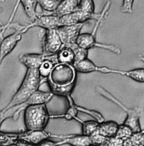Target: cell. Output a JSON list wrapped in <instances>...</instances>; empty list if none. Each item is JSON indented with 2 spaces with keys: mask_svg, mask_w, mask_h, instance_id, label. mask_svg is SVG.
<instances>
[{
  "mask_svg": "<svg viewBox=\"0 0 144 146\" xmlns=\"http://www.w3.org/2000/svg\"><path fill=\"white\" fill-rule=\"evenodd\" d=\"M46 80L41 77L38 69H28L20 87L10 102L2 111H7L24 103Z\"/></svg>",
  "mask_w": 144,
  "mask_h": 146,
  "instance_id": "6da1fadb",
  "label": "cell"
},
{
  "mask_svg": "<svg viewBox=\"0 0 144 146\" xmlns=\"http://www.w3.org/2000/svg\"><path fill=\"white\" fill-rule=\"evenodd\" d=\"M24 110V124L27 130H44L50 118L46 104L28 106Z\"/></svg>",
  "mask_w": 144,
  "mask_h": 146,
  "instance_id": "7a4b0ae2",
  "label": "cell"
},
{
  "mask_svg": "<svg viewBox=\"0 0 144 146\" xmlns=\"http://www.w3.org/2000/svg\"><path fill=\"white\" fill-rule=\"evenodd\" d=\"M75 70L72 66L58 63L54 66L47 78L49 87H63L75 84Z\"/></svg>",
  "mask_w": 144,
  "mask_h": 146,
  "instance_id": "3957f363",
  "label": "cell"
},
{
  "mask_svg": "<svg viewBox=\"0 0 144 146\" xmlns=\"http://www.w3.org/2000/svg\"><path fill=\"white\" fill-rule=\"evenodd\" d=\"M42 54L45 57L56 54L63 46L56 29L41 31Z\"/></svg>",
  "mask_w": 144,
  "mask_h": 146,
  "instance_id": "277c9868",
  "label": "cell"
},
{
  "mask_svg": "<svg viewBox=\"0 0 144 146\" xmlns=\"http://www.w3.org/2000/svg\"><path fill=\"white\" fill-rule=\"evenodd\" d=\"M86 23L71 26H62L56 29L63 46L70 47L76 43L80 31Z\"/></svg>",
  "mask_w": 144,
  "mask_h": 146,
  "instance_id": "5b68a950",
  "label": "cell"
},
{
  "mask_svg": "<svg viewBox=\"0 0 144 146\" xmlns=\"http://www.w3.org/2000/svg\"><path fill=\"white\" fill-rule=\"evenodd\" d=\"M104 13V12H103L101 14L91 15L77 10L73 13L60 18L59 21L58 27L62 26H71L85 23L91 19L100 20L103 18Z\"/></svg>",
  "mask_w": 144,
  "mask_h": 146,
  "instance_id": "8992f818",
  "label": "cell"
},
{
  "mask_svg": "<svg viewBox=\"0 0 144 146\" xmlns=\"http://www.w3.org/2000/svg\"><path fill=\"white\" fill-rule=\"evenodd\" d=\"M59 19L54 15L39 16L30 23L23 25L22 34L27 32L29 29L35 27H40L45 30L57 29L59 26Z\"/></svg>",
  "mask_w": 144,
  "mask_h": 146,
  "instance_id": "52a82bcc",
  "label": "cell"
},
{
  "mask_svg": "<svg viewBox=\"0 0 144 146\" xmlns=\"http://www.w3.org/2000/svg\"><path fill=\"white\" fill-rule=\"evenodd\" d=\"M22 35L19 31H15L14 33L4 38L0 44V61L1 64L5 57L12 52L18 42L21 40Z\"/></svg>",
  "mask_w": 144,
  "mask_h": 146,
  "instance_id": "ba28073f",
  "label": "cell"
},
{
  "mask_svg": "<svg viewBox=\"0 0 144 146\" xmlns=\"http://www.w3.org/2000/svg\"><path fill=\"white\" fill-rule=\"evenodd\" d=\"M52 136L43 131H29L18 132V141H22L37 145L44 140Z\"/></svg>",
  "mask_w": 144,
  "mask_h": 146,
  "instance_id": "9c48e42d",
  "label": "cell"
},
{
  "mask_svg": "<svg viewBox=\"0 0 144 146\" xmlns=\"http://www.w3.org/2000/svg\"><path fill=\"white\" fill-rule=\"evenodd\" d=\"M46 57L42 54H20L19 60L28 69H39Z\"/></svg>",
  "mask_w": 144,
  "mask_h": 146,
  "instance_id": "30bf717a",
  "label": "cell"
},
{
  "mask_svg": "<svg viewBox=\"0 0 144 146\" xmlns=\"http://www.w3.org/2000/svg\"><path fill=\"white\" fill-rule=\"evenodd\" d=\"M79 2L77 0H65L60 1L54 13L60 18L73 13L78 10Z\"/></svg>",
  "mask_w": 144,
  "mask_h": 146,
  "instance_id": "8fae6325",
  "label": "cell"
},
{
  "mask_svg": "<svg viewBox=\"0 0 144 146\" xmlns=\"http://www.w3.org/2000/svg\"><path fill=\"white\" fill-rule=\"evenodd\" d=\"M53 95L51 92H46L38 90L23 104L26 107L32 105L46 104L51 100Z\"/></svg>",
  "mask_w": 144,
  "mask_h": 146,
  "instance_id": "7c38bea8",
  "label": "cell"
},
{
  "mask_svg": "<svg viewBox=\"0 0 144 146\" xmlns=\"http://www.w3.org/2000/svg\"><path fill=\"white\" fill-rule=\"evenodd\" d=\"M119 125L115 121L103 122L99 124L97 132L106 138L116 136Z\"/></svg>",
  "mask_w": 144,
  "mask_h": 146,
  "instance_id": "4fadbf2b",
  "label": "cell"
},
{
  "mask_svg": "<svg viewBox=\"0 0 144 146\" xmlns=\"http://www.w3.org/2000/svg\"><path fill=\"white\" fill-rule=\"evenodd\" d=\"M65 143L70 144L71 146H92L90 137L83 135H72L57 142L58 146Z\"/></svg>",
  "mask_w": 144,
  "mask_h": 146,
  "instance_id": "5bb4252c",
  "label": "cell"
},
{
  "mask_svg": "<svg viewBox=\"0 0 144 146\" xmlns=\"http://www.w3.org/2000/svg\"><path fill=\"white\" fill-rule=\"evenodd\" d=\"M56 55L58 63H65L73 66L75 61V54L70 47L63 45Z\"/></svg>",
  "mask_w": 144,
  "mask_h": 146,
  "instance_id": "9a60e30c",
  "label": "cell"
},
{
  "mask_svg": "<svg viewBox=\"0 0 144 146\" xmlns=\"http://www.w3.org/2000/svg\"><path fill=\"white\" fill-rule=\"evenodd\" d=\"M37 1L42 9L41 14L38 17L53 15L60 2L57 0H40Z\"/></svg>",
  "mask_w": 144,
  "mask_h": 146,
  "instance_id": "2e32d148",
  "label": "cell"
},
{
  "mask_svg": "<svg viewBox=\"0 0 144 146\" xmlns=\"http://www.w3.org/2000/svg\"><path fill=\"white\" fill-rule=\"evenodd\" d=\"M96 42L94 36L92 34L84 33L79 35L75 43L81 48L88 50L95 47Z\"/></svg>",
  "mask_w": 144,
  "mask_h": 146,
  "instance_id": "e0dca14e",
  "label": "cell"
},
{
  "mask_svg": "<svg viewBox=\"0 0 144 146\" xmlns=\"http://www.w3.org/2000/svg\"><path fill=\"white\" fill-rule=\"evenodd\" d=\"M75 70L81 73H89L94 71H98V67L87 58L83 59L73 66Z\"/></svg>",
  "mask_w": 144,
  "mask_h": 146,
  "instance_id": "ac0fdd59",
  "label": "cell"
},
{
  "mask_svg": "<svg viewBox=\"0 0 144 146\" xmlns=\"http://www.w3.org/2000/svg\"><path fill=\"white\" fill-rule=\"evenodd\" d=\"M20 3L23 6L24 11L28 17L32 21L35 20L37 18V1H20Z\"/></svg>",
  "mask_w": 144,
  "mask_h": 146,
  "instance_id": "d6986e66",
  "label": "cell"
},
{
  "mask_svg": "<svg viewBox=\"0 0 144 146\" xmlns=\"http://www.w3.org/2000/svg\"><path fill=\"white\" fill-rule=\"evenodd\" d=\"M124 124L127 125L132 129L133 133L141 131L139 122V116L136 111H129Z\"/></svg>",
  "mask_w": 144,
  "mask_h": 146,
  "instance_id": "ffe728a7",
  "label": "cell"
},
{
  "mask_svg": "<svg viewBox=\"0 0 144 146\" xmlns=\"http://www.w3.org/2000/svg\"><path fill=\"white\" fill-rule=\"evenodd\" d=\"M18 141V133L1 132L0 131V146L15 144Z\"/></svg>",
  "mask_w": 144,
  "mask_h": 146,
  "instance_id": "44dd1931",
  "label": "cell"
},
{
  "mask_svg": "<svg viewBox=\"0 0 144 146\" xmlns=\"http://www.w3.org/2000/svg\"><path fill=\"white\" fill-rule=\"evenodd\" d=\"M99 123L94 120H88L83 123V135H84L90 136L97 132L98 127Z\"/></svg>",
  "mask_w": 144,
  "mask_h": 146,
  "instance_id": "7402d4cb",
  "label": "cell"
},
{
  "mask_svg": "<svg viewBox=\"0 0 144 146\" xmlns=\"http://www.w3.org/2000/svg\"><path fill=\"white\" fill-rule=\"evenodd\" d=\"M22 107L26 108V107L24 105L22 104L11 108L7 111H2L1 110V111H0V129L2 123L5 120L10 118H13L18 110Z\"/></svg>",
  "mask_w": 144,
  "mask_h": 146,
  "instance_id": "603a6c76",
  "label": "cell"
},
{
  "mask_svg": "<svg viewBox=\"0 0 144 146\" xmlns=\"http://www.w3.org/2000/svg\"><path fill=\"white\" fill-rule=\"evenodd\" d=\"M20 1H17L16 3V5H15L14 8H13V11L11 15L9 18V20L8 22L5 25H2L0 23V44L1 43V42L3 40L4 38H5L4 36V34L5 32L9 28L10 25L12 23V21L14 19V17L16 15V13L18 9V7L20 5Z\"/></svg>",
  "mask_w": 144,
  "mask_h": 146,
  "instance_id": "cb8c5ba5",
  "label": "cell"
},
{
  "mask_svg": "<svg viewBox=\"0 0 144 146\" xmlns=\"http://www.w3.org/2000/svg\"><path fill=\"white\" fill-rule=\"evenodd\" d=\"M84 13L93 15L94 14V5L91 0H83L79 2L78 10Z\"/></svg>",
  "mask_w": 144,
  "mask_h": 146,
  "instance_id": "d4e9b609",
  "label": "cell"
},
{
  "mask_svg": "<svg viewBox=\"0 0 144 146\" xmlns=\"http://www.w3.org/2000/svg\"><path fill=\"white\" fill-rule=\"evenodd\" d=\"M133 134V131L130 127L122 124L119 125L116 136L124 141L129 138Z\"/></svg>",
  "mask_w": 144,
  "mask_h": 146,
  "instance_id": "484cf974",
  "label": "cell"
},
{
  "mask_svg": "<svg viewBox=\"0 0 144 146\" xmlns=\"http://www.w3.org/2000/svg\"><path fill=\"white\" fill-rule=\"evenodd\" d=\"M73 50L75 54V61L74 64L83 59L87 58L88 52L87 50H85L83 48H81L78 46L76 43L70 47ZM73 64V65H74Z\"/></svg>",
  "mask_w": 144,
  "mask_h": 146,
  "instance_id": "4316f807",
  "label": "cell"
},
{
  "mask_svg": "<svg viewBox=\"0 0 144 146\" xmlns=\"http://www.w3.org/2000/svg\"><path fill=\"white\" fill-rule=\"evenodd\" d=\"M144 131L133 133L129 138L131 146H144Z\"/></svg>",
  "mask_w": 144,
  "mask_h": 146,
  "instance_id": "83f0119b",
  "label": "cell"
},
{
  "mask_svg": "<svg viewBox=\"0 0 144 146\" xmlns=\"http://www.w3.org/2000/svg\"><path fill=\"white\" fill-rule=\"evenodd\" d=\"M144 70L143 68L135 69L127 71L126 76L131 78L137 82H143L144 81Z\"/></svg>",
  "mask_w": 144,
  "mask_h": 146,
  "instance_id": "f1b7e54d",
  "label": "cell"
},
{
  "mask_svg": "<svg viewBox=\"0 0 144 146\" xmlns=\"http://www.w3.org/2000/svg\"><path fill=\"white\" fill-rule=\"evenodd\" d=\"M76 108L77 111H82L87 113H89L92 117L96 119L97 122L99 123L104 122V119L102 116V114H100L99 112H98L97 111H92V110H89L85 109L83 108L80 106H75Z\"/></svg>",
  "mask_w": 144,
  "mask_h": 146,
  "instance_id": "f546056e",
  "label": "cell"
},
{
  "mask_svg": "<svg viewBox=\"0 0 144 146\" xmlns=\"http://www.w3.org/2000/svg\"><path fill=\"white\" fill-rule=\"evenodd\" d=\"M124 141L115 136L107 138L106 140L98 146H123Z\"/></svg>",
  "mask_w": 144,
  "mask_h": 146,
  "instance_id": "4dcf8cb0",
  "label": "cell"
},
{
  "mask_svg": "<svg viewBox=\"0 0 144 146\" xmlns=\"http://www.w3.org/2000/svg\"><path fill=\"white\" fill-rule=\"evenodd\" d=\"M91 140L92 146H98L103 143L106 140V137L100 135L98 132H96L92 135L89 136Z\"/></svg>",
  "mask_w": 144,
  "mask_h": 146,
  "instance_id": "1f68e13d",
  "label": "cell"
},
{
  "mask_svg": "<svg viewBox=\"0 0 144 146\" xmlns=\"http://www.w3.org/2000/svg\"><path fill=\"white\" fill-rule=\"evenodd\" d=\"M67 97L69 99V100L70 101L71 105L69 109L68 110L67 113L65 115V117L68 120H70L73 119V118L76 117V116L77 115V111H78L76 108V107H74L75 106L73 105V103H74V102H73L72 99H71L70 96H69Z\"/></svg>",
  "mask_w": 144,
  "mask_h": 146,
  "instance_id": "d6a6232c",
  "label": "cell"
},
{
  "mask_svg": "<svg viewBox=\"0 0 144 146\" xmlns=\"http://www.w3.org/2000/svg\"><path fill=\"white\" fill-rule=\"evenodd\" d=\"M133 1H124L121 8V11L123 13H132L133 12Z\"/></svg>",
  "mask_w": 144,
  "mask_h": 146,
  "instance_id": "836d02e7",
  "label": "cell"
},
{
  "mask_svg": "<svg viewBox=\"0 0 144 146\" xmlns=\"http://www.w3.org/2000/svg\"><path fill=\"white\" fill-rule=\"evenodd\" d=\"M95 47H98L106 49V50L111 51V52H113L115 53L118 54L121 52V50L119 48H116L114 46H111V45L110 46V45H104V44H100V43L96 42Z\"/></svg>",
  "mask_w": 144,
  "mask_h": 146,
  "instance_id": "e575fe53",
  "label": "cell"
},
{
  "mask_svg": "<svg viewBox=\"0 0 144 146\" xmlns=\"http://www.w3.org/2000/svg\"><path fill=\"white\" fill-rule=\"evenodd\" d=\"M57 142H55L51 140L46 139L40 143L36 146H58Z\"/></svg>",
  "mask_w": 144,
  "mask_h": 146,
  "instance_id": "d590c367",
  "label": "cell"
},
{
  "mask_svg": "<svg viewBox=\"0 0 144 146\" xmlns=\"http://www.w3.org/2000/svg\"><path fill=\"white\" fill-rule=\"evenodd\" d=\"M15 144L18 146H36V145H33L22 141H18Z\"/></svg>",
  "mask_w": 144,
  "mask_h": 146,
  "instance_id": "8d00e7d4",
  "label": "cell"
},
{
  "mask_svg": "<svg viewBox=\"0 0 144 146\" xmlns=\"http://www.w3.org/2000/svg\"><path fill=\"white\" fill-rule=\"evenodd\" d=\"M17 146L16 144H12V145H9V146Z\"/></svg>",
  "mask_w": 144,
  "mask_h": 146,
  "instance_id": "74e56055",
  "label": "cell"
},
{
  "mask_svg": "<svg viewBox=\"0 0 144 146\" xmlns=\"http://www.w3.org/2000/svg\"><path fill=\"white\" fill-rule=\"evenodd\" d=\"M1 93L0 92V98H1Z\"/></svg>",
  "mask_w": 144,
  "mask_h": 146,
  "instance_id": "f35d334b",
  "label": "cell"
},
{
  "mask_svg": "<svg viewBox=\"0 0 144 146\" xmlns=\"http://www.w3.org/2000/svg\"><path fill=\"white\" fill-rule=\"evenodd\" d=\"M1 61H0V66H1Z\"/></svg>",
  "mask_w": 144,
  "mask_h": 146,
  "instance_id": "ab89813d",
  "label": "cell"
}]
</instances>
